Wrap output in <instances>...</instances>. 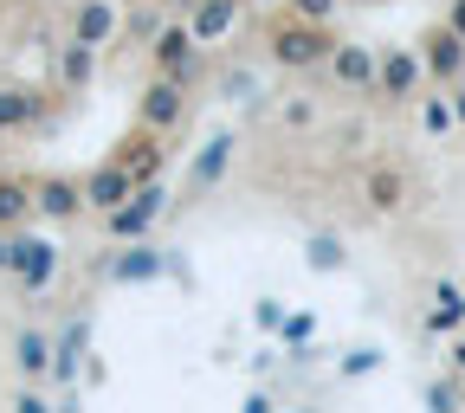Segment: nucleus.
I'll return each mask as SVG.
<instances>
[{
    "label": "nucleus",
    "instance_id": "nucleus-1",
    "mask_svg": "<svg viewBox=\"0 0 465 413\" xmlns=\"http://www.w3.org/2000/svg\"><path fill=\"white\" fill-rule=\"evenodd\" d=\"M336 39H342L336 26L304 20V14H291V7L259 14V52L272 58L278 72H291V78H311V72H323V58H330V45H336Z\"/></svg>",
    "mask_w": 465,
    "mask_h": 413
},
{
    "label": "nucleus",
    "instance_id": "nucleus-2",
    "mask_svg": "<svg viewBox=\"0 0 465 413\" xmlns=\"http://www.w3.org/2000/svg\"><path fill=\"white\" fill-rule=\"evenodd\" d=\"M414 168H407L401 155H369L362 174H356V201L369 220H401L407 207H414Z\"/></svg>",
    "mask_w": 465,
    "mask_h": 413
},
{
    "label": "nucleus",
    "instance_id": "nucleus-3",
    "mask_svg": "<svg viewBox=\"0 0 465 413\" xmlns=\"http://www.w3.org/2000/svg\"><path fill=\"white\" fill-rule=\"evenodd\" d=\"M188 116H194V84H182V78H162V72H149V78H143L130 123H149V130H162V136L174 143V136L188 130Z\"/></svg>",
    "mask_w": 465,
    "mask_h": 413
},
{
    "label": "nucleus",
    "instance_id": "nucleus-4",
    "mask_svg": "<svg viewBox=\"0 0 465 413\" xmlns=\"http://www.w3.org/2000/svg\"><path fill=\"white\" fill-rule=\"evenodd\" d=\"M427 91V65L414 45H375V103L401 110V103H420Z\"/></svg>",
    "mask_w": 465,
    "mask_h": 413
},
{
    "label": "nucleus",
    "instance_id": "nucleus-5",
    "mask_svg": "<svg viewBox=\"0 0 465 413\" xmlns=\"http://www.w3.org/2000/svg\"><path fill=\"white\" fill-rule=\"evenodd\" d=\"M149 72L162 78H182L201 91V72H207V45L188 33V20H162V33L149 39Z\"/></svg>",
    "mask_w": 465,
    "mask_h": 413
},
{
    "label": "nucleus",
    "instance_id": "nucleus-6",
    "mask_svg": "<svg viewBox=\"0 0 465 413\" xmlns=\"http://www.w3.org/2000/svg\"><path fill=\"white\" fill-rule=\"evenodd\" d=\"M317 78H323L336 97H375V45H369V39H336Z\"/></svg>",
    "mask_w": 465,
    "mask_h": 413
},
{
    "label": "nucleus",
    "instance_id": "nucleus-7",
    "mask_svg": "<svg viewBox=\"0 0 465 413\" xmlns=\"http://www.w3.org/2000/svg\"><path fill=\"white\" fill-rule=\"evenodd\" d=\"M33 213L52 220V226H78L91 207H84V174H65V168H45L33 174Z\"/></svg>",
    "mask_w": 465,
    "mask_h": 413
},
{
    "label": "nucleus",
    "instance_id": "nucleus-8",
    "mask_svg": "<svg viewBox=\"0 0 465 413\" xmlns=\"http://www.w3.org/2000/svg\"><path fill=\"white\" fill-rule=\"evenodd\" d=\"M97 65H104V45H84V39H58L52 45V91L65 97V103H78L91 84H97Z\"/></svg>",
    "mask_w": 465,
    "mask_h": 413
},
{
    "label": "nucleus",
    "instance_id": "nucleus-9",
    "mask_svg": "<svg viewBox=\"0 0 465 413\" xmlns=\"http://www.w3.org/2000/svg\"><path fill=\"white\" fill-rule=\"evenodd\" d=\"M414 52H420V65H427V84H459L465 78V39L446 26V20H427L420 26V39H414Z\"/></svg>",
    "mask_w": 465,
    "mask_h": 413
},
{
    "label": "nucleus",
    "instance_id": "nucleus-10",
    "mask_svg": "<svg viewBox=\"0 0 465 413\" xmlns=\"http://www.w3.org/2000/svg\"><path fill=\"white\" fill-rule=\"evenodd\" d=\"M162 182H143L124 207H110V213H97L104 220V240H116V246H130V240H149V226L162 220Z\"/></svg>",
    "mask_w": 465,
    "mask_h": 413
},
{
    "label": "nucleus",
    "instance_id": "nucleus-11",
    "mask_svg": "<svg viewBox=\"0 0 465 413\" xmlns=\"http://www.w3.org/2000/svg\"><path fill=\"white\" fill-rule=\"evenodd\" d=\"M110 162H124L136 182H162V162H168V136L149 123H130L124 136L110 143Z\"/></svg>",
    "mask_w": 465,
    "mask_h": 413
},
{
    "label": "nucleus",
    "instance_id": "nucleus-12",
    "mask_svg": "<svg viewBox=\"0 0 465 413\" xmlns=\"http://www.w3.org/2000/svg\"><path fill=\"white\" fill-rule=\"evenodd\" d=\"M116 26H124V7L116 0H65V33L84 45H116Z\"/></svg>",
    "mask_w": 465,
    "mask_h": 413
},
{
    "label": "nucleus",
    "instance_id": "nucleus-13",
    "mask_svg": "<svg viewBox=\"0 0 465 413\" xmlns=\"http://www.w3.org/2000/svg\"><path fill=\"white\" fill-rule=\"evenodd\" d=\"M7 278H14L20 290H45V284L58 278V246H52V240H33V232H14V265H7Z\"/></svg>",
    "mask_w": 465,
    "mask_h": 413
},
{
    "label": "nucleus",
    "instance_id": "nucleus-14",
    "mask_svg": "<svg viewBox=\"0 0 465 413\" xmlns=\"http://www.w3.org/2000/svg\"><path fill=\"white\" fill-rule=\"evenodd\" d=\"M188 20V33L213 52V45H226L232 33H240V20H246V0H194V7L182 14Z\"/></svg>",
    "mask_w": 465,
    "mask_h": 413
},
{
    "label": "nucleus",
    "instance_id": "nucleus-15",
    "mask_svg": "<svg viewBox=\"0 0 465 413\" xmlns=\"http://www.w3.org/2000/svg\"><path fill=\"white\" fill-rule=\"evenodd\" d=\"M136 188H143V182H136V174H130L124 162H110V155H104L97 168H84V207H91V213H110V207H124Z\"/></svg>",
    "mask_w": 465,
    "mask_h": 413
},
{
    "label": "nucleus",
    "instance_id": "nucleus-16",
    "mask_svg": "<svg viewBox=\"0 0 465 413\" xmlns=\"http://www.w3.org/2000/svg\"><path fill=\"white\" fill-rule=\"evenodd\" d=\"M52 356H58V349H52V336H45V329H33V323H26V329L14 336V369H20L26 381H45V375H52Z\"/></svg>",
    "mask_w": 465,
    "mask_h": 413
},
{
    "label": "nucleus",
    "instance_id": "nucleus-17",
    "mask_svg": "<svg viewBox=\"0 0 465 413\" xmlns=\"http://www.w3.org/2000/svg\"><path fill=\"white\" fill-rule=\"evenodd\" d=\"M272 116H278V130H284V136H311V130L323 123V103H317L311 91H284Z\"/></svg>",
    "mask_w": 465,
    "mask_h": 413
},
{
    "label": "nucleus",
    "instance_id": "nucleus-18",
    "mask_svg": "<svg viewBox=\"0 0 465 413\" xmlns=\"http://www.w3.org/2000/svg\"><path fill=\"white\" fill-rule=\"evenodd\" d=\"M33 220V174L0 168V226H26Z\"/></svg>",
    "mask_w": 465,
    "mask_h": 413
},
{
    "label": "nucleus",
    "instance_id": "nucleus-19",
    "mask_svg": "<svg viewBox=\"0 0 465 413\" xmlns=\"http://www.w3.org/2000/svg\"><path fill=\"white\" fill-rule=\"evenodd\" d=\"M427 329H440V336L465 329V284H452V278H440V284H433V304H427Z\"/></svg>",
    "mask_w": 465,
    "mask_h": 413
},
{
    "label": "nucleus",
    "instance_id": "nucleus-20",
    "mask_svg": "<svg viewBox=\"0 0 465 413\" xmlns=\"http://www.w3.org/2000/svg\"><path fill=\"white\" fill-rule=\"evenodd\" d=\"M226 162H232V136H213V143H207V155H201V162H194V174H188V188H194V194H201V188H213L220 174H226Z\"/></svg>",
    "mask_w": 465,
    "mask_h": 413
},
{
    "label": "nucleus",
    "instance_id": "nucleus-21",
    "mask_svg": "<svg viewBox=\"0 0 465 413\" xmlns=\"http://www.w3.org/2000/svg\"><path fill=\"white\" fill-rule=\"evenodd\" d=\"M420 130H427V136H440V143H446V136L459 130V123H452V103H446V97H427V91H420Z\"/></svg>",
    "mask_w": 465,
    "mask_h": 413
},
{
    "label": "nucleus",
    "instance_id": "nucleus-22",
    "mask_svg": "<svg viewBox=\"0 0 465 413\" xmlns=\"http://www.w3.org/2000/svg\"><path fill=\"white\" fill-rule=\"evenodd\" d=\"M291 14H304V20H323V26H336V14L349 7V0H284Z\"/></svg>",
    "mask_w": 465,
    "mask_h": 413
},
{
    "label": "nucleus",
    "instance_id": "nucleus-23",
    "mask_svg": "<svg viewBox=\"0 0 465 413\" xmlns=\"http://www.w3.org/2000/svg\"><path fill=\"white\" fill-rule=\"evenodd\" d=\"M311 265H317V271H336V265H342V246L330 240V232H323V240H311Z\"/></svg>",
    "mask_w": 465,
    "mask_h": 413
},
{
    "label": "nucleus",
    "instance_id": "nucleus-24",
    "mask_svg": "<svg viewBox=\"0 0 465 413\" xmlns=\"http://www.w3.org/2000/svg\"><path fill=\"white\" fill-rule=\"evenodd\" d=\"M446 103H452V123L465 130V78H459V84H446Z\"/></svg>",
    "mask_w": 465,
    "mask_h": 413
},
{
    "label": "nucleus",
    "instance_id": "nucleus-25",
    "mask_svg": "<svg viewBox=\"0 0 465 413\" xmlns=\"http://www.w3.org/2000/svg\"><path fill=\"white\" fill-rule=\"evenodd\" d=\"M440 20H446V26L465 39V0H446V14H440Z\"/></svg>",
    "mask_w": 465,
    "mask_h": 413
},
{
    "label": "nucleus",
    "instance_id": "nucleus-26",
    "mask_svg": "<svg viewBox=\"0 0 465 413\" xmlns=\"http://www.w3.org/2000/svg\"><path fill=\"white\" fill-rule=\"evenodd\" d=\"M14 407H20V413H39V407H45V394H33V388H20V394H14Z\"/></svg>",
    "mask_w": 465,
    "mask_h": 413
},
{
    "label": "nucleus",
    "instance_id": "nucleus-27",
    "mask_svg": "<svg viewBox=\"0 0 465 413\" xmlns=\"http://www.w3.org/2000/svg\"><path fill=\"white\" fill-rule=\"evenodd\" d=\"M272 7H284V0H246V14H272Z\"/></svg>",
    "mask_w": 465,
    "mask_h": 413
},
{
    "label": "nucleus",
    "instance_id": "nucleus-28",
    "mask_svg": "<svg viewBox=\"0 0 465 413\" xmlns=\"http://www.w3.org/2000/svg\"><path fill=\"white\" fill-rule=\"evenodd\" d=\"M452 369H459V375H465V336H459V342H452Z\"/></svg>",
    "mask_w": 465,
    "mask_h": 413
},
{
    "label": "nucleus",
    "instance_id": "nucleus-29",
    "mask_svg": "<svg viewBox=\"0 0 465 413\" xmlns=\"http://www.w3.org/2000/svg\"><path fill=\"white\" fill-rule=\"evenodd\" d=\"M349 7H388V0H349Z\"/></svg>",
    "mask_w": 465,
    "mask_h": 413
},
{
    "label": "nucleus",
    "instance_id": "nucleus-30",
    "mask_svg": "<svg viewBox=\"0 0 465 413\" xmlns=\"http://www.w3.org/2000/svg\"><path fill=\"white\" fill-rule=\"evenodd\" d=\"M33 7H65V0H33Z\"/></svg>",
    "mask_w": 465,
    "mask_h": 413
},
{
    "label": "nucleus",
    "instance_id": "nucleus-31",
    "mask_svg": "<svg viewBox=\"0 0 465 413\" xmlns=\"http://www.w3.org/2000/svg\"><path fill=\"white\" fill-rule=\"evenodd\" d=\"M116 7H143V0H116Z\"/></svg>",
    "mask_w": 465,
    "mask_h": 413
}]
</instances>
